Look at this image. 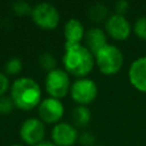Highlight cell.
<instances>
[{
  "instance_id": "1",
  "label": "cell",
  "mask_w": 146,
  "mask_h": 146,
  "mask_svg": "<svg viewBox=\"0 0 146 146\" xmlns=\"http://www.w3.org/2000/svg\"><path fill=\"white\" fill-rule=\"evenodd\" d=\"M63 63L68 73L75 76H84L94 67V56L87 47L80 43L66 46Z\"/></svg>"
},
{
  "instance_id": "2",
  "label": "cell",
  "mask_w": 146,
  "mask_h": 146,
  "mask_svg": "<svg viewBox=\"0 0 146 146\" xmlns=\"http://www.w3.org/2000/svg\"><path fill=\"white\" fill-rule=\"evenodd\" d=\"M10 98L21 110H32L35 107L41 99V90L39 84L30 78H19L17 79L13 87Z\"/></svg>"
},
{
  "instance_id": "3",
  "label": "cell",
  "mask_w": 146,
  "mask_h": 146,
  "mask_svg": "<svg viewBox=\"0 0 146 146\" xmlns=\"http://www.w3.org/2000/svg\"><path fill=\"white\" fill-rule=\"evenodd\" d=\"M96 63L102 73L106 75L115 74L123 64V55L115 46L107 44L97 52Z\"/></svg>"
},
{
  "instance_id": "4",
  "label": "cell",
  "mask_w": 146,
  "mask_h": 146,
  "mask_svg": "<svg viewBox=\"0 0 146 146\" xmlns=\"http://www.w3.org/2000/svg\"><path fill=\"white\" fill-rule=\"evenodd\" d=\"M34 23L44 30H52L59 23V14L50 3H39L32 9Z\"/></svg>"
},
{
  "instance_id": "5",
  "label": "cell",
  "mask_w": 146,
  "mask_h": 146,
  "mask_svg": "<svg viewBox=\"0 0 146 146\" xmlns=\"http://www.w3.org/2000/svg\"><path fill=\"white\" fill-rule=\"evenodd\" d=\"M70 87V78L67 73L60 68H55L47 74L46 90L52 98H62L67 94Z\"/></svg>"
},
{
  "instance_id": "6",
  "label": "cell",
  "mask_w": 146,
  "mask_h": 146,
  "mask_svg": "<svg viewBox=\"0 0 146 146\" xmlns=\"http://www.w3.org/2000/svg\"><path fill=\"white\" fill-rule=\"evenodd\" d=\"M71 96L76 103L89 104L97 96V86L90 79L78 80L71 88Z\"/></svg>"
},
{
  "instance_id": "7",
  "label": "cell",
  "mask_w": 146,
  "mask_h": 146,
  "mask_svg": "<svg viewBox=\"0 0 146 146\" xmlns=\"http://www.w3.org/2000/svg\"><path fill=\"white\" fill-rule=\"evenodd\" d=\"M21 138L29 145H38L44 137V127L39 119L31 117L21 127Z\"/></svg>"
},
{
  "instance_id": "8",
  "label": "cell",
  "mask_w": 146,
  "mask_h": 146,
  "mask_svg": "<svg viewBox=\"0 0 146 146\" xmlns=\"http://www.w3.org/2000/svg\"><path fill=\"white\" fill-rule=\"evenodd\" d=\"M64 114V106L57 98H47L39 105V115L42 121L48 123L57 122Z\"/></svg>"
},
{
  "instance_id": "9",
  "label": "cell",
  "mask_w": 146,
  "mask_h": 146,
  "mask_svg": "<svg viewBox=\"0 0 146 146\" xmlns=\"http://www.w3.org/2000/svg\"><path fill=\"white\" fill-rule=\"evenodd\" d=\"M106 31L115 40H125L130 34L131 27L123 15L115 14L107 19Z\"/></svg>"
},
{
  "instance_id": "10",
  "label": "cell",
  "mask_w": 146,
  "mask_h": 146,
  "mask_svg": "<svg viewBox=\"0 0 146 146\" xmlns=\"http://www.w3.org/2000/svg\"><path fill=\"white\" fill-rule=\"evenodd\" d=\"M56 146H71L78 139V131L74 127L67 123H58L51 132Z\"/></svg>"
},
{
  "instance_id": "11",
  "label": "cell",
  "mask_w": 146,
  "mask_h": 146,
  "mask_svg": "<svg viewBox=\"0 0 146 146\" xmlns=\"http://www.w3.org/2000/svg\"><path fill=\"white\" fill-rule=\"evenodd\" d=\"M129 80L139 91L146 92V57L136 59L129 68Z\"/></svg>"
},
{
  "instance_id": "12",
  "label": "cell",
  "mask_w": 146,
  "mask_h": 146,
  "mask_svg": "<svg viewBox=\"0 0 146 146\" xmlns=\"http://www.w3.org/2000/svg\"><path fill=\"white\" fill-rule=\"evenodd\" d=\"M84 30L82 24L78 19H70L66 22L64 26V35H65V47L66 46H73L79 44L81 39L83 38Z\"/></svg>"
},
{
  "instance_id": "13",
  "label": "cell",
  "mask_w": 146,
  "mask_h": 146,
  "mask_svg": "<svg viewBox=\"0 0 146 146\" xmlns=\"http://www.w3.org/2000/svg\"><path fill=\"white\" fill-rule=\"evenodd\" d=\"M86 43L88 46L89 51L96 56L100 49L107 46L105 33L98 27H92L88 30L86 33Z\"/></svg>"
},
{
  "instance_id": "14",
  "label": "cell",
  "mask_w": 146,
  "mask_h": 146,
  "mask_svg": "<svg viewBox=\"0 0 146 146\" xmlns=\"http://www.w3.org/2000/svg\"><path fill=\"white\" fill-rule=\"evenodd\" d=\"M72 116H73V121H74L75 125H78V127H84L90 121V112L88 108H86L83 106L75 107Z\"/></svg>"
},
{
  "instance_id": "15",
  "label": "cell",
  "mask_w": 146,
  "mask_h": 146,
  "mask_svg": "<svg viewBox=\"0 0 146 146\" xmlns=\"http://www.w3.org/2000/svg\"><path fill=\"white\" fill-rule=\"evenodd\" d=\"M106 15H107V8L103 3H95L88 10V16L94 22L103 21L106 17Z\"/></svg>"
},
{
  "instance_id": "16",
  "label": "cell",
  "mask_w": 146,
  "mask_h": 146,
  "mask_svg": "<svg viewBox=\"0 0 146 146\" xmlns=\"http://www.w3.org/2000/svg\"><path fill=\"white\" fill-rule=\"evenodd\" d=\"M40 60V65L44 68V70H48L49 72L55 70L54 67L56 66V59L54 58V56L51 54H48V52H44L40 56L39 58Z\"/></svg>"
},
{
  "instance_id": "17",
  "label": "cell",
  "mask_w": 146,
  "mask_h": 146,
  "mask_svg": "<svg viewBox=\"0 0 146 146\" xmlns=\"http://www.w3.org/2000/svg\"><path fill=\"white\" fill-rule=\"evenodd\" d=\"M5 70L8 74H17L22 71V62L18 58H11L7 62Z\"/></svg>"
},
{
  "instance_id": "18",
  "label": "cell",
  "mask_w": 146,
  "mask_h": 146,
  "mask_svg": "<svg viewBox=\"0 0 146 146\" xmlns=\"http://www.w3.org/2000/svg\"><path fill=\"white\" fill-rule=\"evenodd\" d=\"M135 33L143 40H146V17L138 18L135 23Z\"/></svg>"
},
{
  "instance_id": "19",
  "label": "cell",
  "mask_w": 146,
  "mask_h": 146,
  "mask_svg": "<svg viewBox=\"0 0 146 146\" xmlns=\"http://www.w3.org/2000/svg\"><path fill=\"white\" fill-rule=\"evenodd\" d=\"M13 10L17 14V15H27L30 13H32L31 7L24 2V1H17L13 5Z\"/></svg>"
},
{
  "instance_id": "20",
  "label": "cell",
  "mask_w": 146,
  "mask_h": 146,
  "mask_svg": "<svg viewBox=\"0 0 146 146\" xmlns=\"http://www.w3.org/2000/svg\"><path fill=\"white\" fill-rule=\"evenodd\" d=\"M13 106H14V102L11 98L5 96L0 97V113L2 114L9 113L13 110Z\"/></svg>"
},
{
  "instance_id": "21",
  "label": "cell",
  "mask_w": 146,
  "mask_h": 146,
  "mask_svg": "<svg viewBox=\"0 0 146 146\" xmlns=\"http://www.w3.org/2000/svg\"><path fill=\"white\" fill-rule=\"evenodd\" d=\"M128 8H129V3L127 1H124V0L117 1L115 3V10H116V14H119V15L124 14L128 10Z\"/></svg>"
},
{
  "instance_id": "22",
  "label": "cell",
  "mask_w": 146,
  "mask_h": 146,
  "mask_svg": "<svg viewBox=\"0 0 146 146\" xmlns=\"http://www.w3.org/2000/svg\"><path fill=\"white\" fill-rule=\"evenodd\" d=\"M8 83H9L8 78L3 73L0 72V96H2L6 92V90L8 89Z\"/></svg>"
},
{
  "instance_id": "23",
  "label": "cell",
  "mask_w": 146,
  "mask_h": 146,
  "mask_svg": "<svg viewBox=\"0 0 146 146\" xmlns=\"http://www.w3.org/2000/svg\"><path fill=\"white\" fill-rule=\"evenodd\" d=\"M80 141H81L83 145H90V144H92V141H94V136H92L91 133H89V132L83 133V135L81 136V138H80Z\"/></svg>"
},
{
  "instance_id": "24",
  "label": "cell",
  "mask_w": 146,
  "mask_h": 146,
  "mask_svg": "<svg viewBox=\"0 0 146 146\" xmlns=\"http://www.w3.org/2000/svg\"><path fill=\"white\" fill-rule=\"evenodd\" d=\"M35 146H56V145L52 143H49V141H41L40 144H38Z\"/></svg>"
},
{
  "instance_id": "25",
  "label": "cell",
  "mask_w": 146,
  "mask_h": 146,
  "mask_svg": "<svg viewBox=\"0 0 146 146\" xmlns=\"http://www.w3.org/2000/svg\"><path fill=\"white\" fill-rule=\"evenodd\" d=\"M10 146H23V145H19V144H15V145H10Z\"/></svg>"
},
{
  "instance_id": "26",
  "label": "cell",
  "mask_w": 146,
  "mask_h": 146,
  "mask_svg": "<svg viewBox=\"0 0 146 146\" xmlns=\"http://www.w3.org/2000/svg\"><path fill=\"white\" fill-rule=\"evenodd\" d=\"M96 146H100V145H96Z\"/></svg>"
}]
</instances>
